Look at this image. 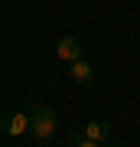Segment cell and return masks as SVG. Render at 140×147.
Returning <instances> with one entry per match:
<instances>
[{
  "instance_id": "obj_7",
  "label": "cell",
  "mask_w": 140,
  "mask_h": 147,
  "mask_svg": "<svg viewBox=\"0 0 140 147\" xmlns=\"http://www.w3.org/2000/svg\"><path fill=\"white\" fill-rule=\"evenodd\" d=\"M101 147H124V144H117V141H108V144H101Z\"/></svg>"
},
{
  "instance_id": "obj_2",
  "label": "cell",
  "mask_w": 140,
  "mask_h": 147,
  "mask_svg": "<svg viewBox=\"0 0 140 147\" xmlns=\"http://www.w3.org/2000/svg\"><path fill=\"white\" fill-rule=\"evenodd\" d=\"M0 127H3V137H23L33 131V115L26 108H7L0 118Z\"/></svg>"
},
{
  "instance_id": "obj_5",
  "label": "cell",
  "mask_w": 140,
  "mask_h": 147,
  "mask_svg": "<svg viewBox=\"0 0 140 147\" xmlns=\"http://www.w3.org/2000/svg\"><path fill=\"white\" fill-rule=\"evenodd\" d=\"M68 75H72L75 85H91V82H94V65L82 56L78 62H72V72H68Z\"/></svg>"
},
{
  "instance_id": "obj_3",
  "label": "cell",
  "mask_w": 140,
  "mask_h": 147,
  "mask_svg": "<svg viewBox=\"0 0 140 147\" xmlns=\"http://www.w3.org/2000/svg\"><path fill=\"white\" fill-rule=\"evenodd\" d=\"M56 59L59 62H78L82 59V39L78 36H72V33H65V36H59L56 39Z\"/></svg>"
},
{
  "instance_id": "obj_6",
  "label": "cell",
  "mask_w": 140,
  "mask_h": 147,
  "mask_svg": "<svg viewBox=\"0 0 140 147\" xmlns=\"http://www.w3.org/2000/svg\"><path fill=\"white\" fill-rule=\"evenodd\" d=\"M68 147H101V144H94V141H88V137H82V131H72V137H68Z\"/></svg>"
},
{
  "instance_id": "obj_1",
  "label": "cell",
  "mask_w": 140,
  "mask_h": 147,
  "mask_svg": "<svg viewBox=\"0 0 140 147\" xmlns=\"http://www.w3.org/2000/svg\"><path fill=\"white\" fill-rule=\"evenodd\" d=\"M29 115H33V131H29V134L36 137V141H49V137L59 131V115H56L49 105L33 101V105H29Z\"/></svg>"
},
{
  "instance_id": "obj_4",
  "label": "cell",
  "mask_w": 140,
  "mask_h": 147,
  "mask_svg": "<svg viewBox=\"0 0 140 147\" xmlns=\"http://www.w3.org/2000/svg\"><path fill=\"white\" fill-rule=\"evenodd\" d=\"M78 131H82V137H88V141H94V144H108L111 141V121L94 118V121H88V124H82Z\"/></svg>"
}]
</instances>
